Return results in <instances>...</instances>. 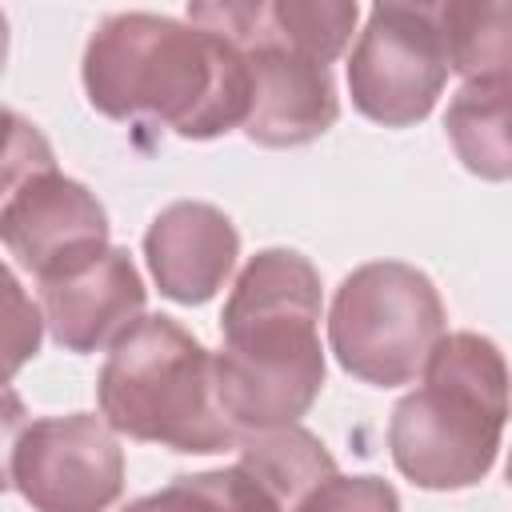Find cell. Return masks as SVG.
<instances>
[{
	"mask_svg": "<svg viewBox=\"0 0 512 512\" xmlns=\"http://www.w3.org/2000/svg\"><path fill=\"white\" fill-rule=\"evenodd\" d=\"M212 356L216 408L240 432L296 424L324 388L320 272L292 248L256 252L224 300Z\"/></svg>",
	"mask_w": 512,
	"mask_h": 512,
	"instance_id": "cell-1",
	"label": "cell"
},
{
	"mask_svg": "<svg viewBox=\"0 0 512 512\" xmlns=\"http://www.w3.org/2000/svg\"><path fill=\"white\" fill-rule=\"evenodd\" d=\"M84 92L112 120L164 124L184 140L244 128V52L196 24L156 12L108 16L84 48Z\"/></svg>",
	"mask_w": 512,
	"mask_h": 512,
	"instance_id": "cell-2",
	"label": "cell"
},
{
	"mask_svg": "<svg viewBox=\"0 0 512 512\" xmlns=\"http://www.w3.org/2000/svg\"><path fill=\"white\" fill-rule=\"evenodd\" d=\"M420 376L424 384L388 420L392 464L428 492L480 484L496 464L508 420L504 352L480 332H448Z\"/></svg>",
	"mask_w": 512,
	"mask_h": 512,
	"instance_id": "cell-3",
	"label": "cell"
},
{
	"mask_svg": "<svg viewBox=\"0 0 512 512\" xmlns=\"http://www.w3.org/2000/svg\"><path fill=\"white\" fill-rule=\"evenodd\" d=\"M96 396L104 424L132 440L196 456L236 444L216 408L212 352L172 316H140L112 344Z\"/></svg>",
	"mask_w": 512,
	"mask_h": 512,
	"instance_id": "cell-4",
	"label": "cell"
},
{
	"mask_svg": "<svg viewBox=\"0 0 512 512\" xmlns=\"http://www.w3.org/2000/svg\"><path fill=\"white\" fill-rule=\"evenodd\" d=\"M440 336L444 304L436 284L400 260L352 268L328 308V344L340 368L376 388L412 384Z\"/></svg>",
	"mask_w": 512,
	"mask_h": 512,
	"instance_id": "cell-5",
	"label": "cell"
},
{
	"mask_svg": "<svg viewBox=\"0 0 512 512\" xmlns=\"http://www.w3.org/2000/svg\"><path fill=\"white\" fill-rule=\"evenodd\" d=\"M188 24L232 40L248 64V140L264 148H296L324 136L336 116V84L328 64L300 52L268 16L264 0H220L192 4Z\"/></svg>",
	"mask_w": 512,
	"mask_h": 512,
	"instance_id": "cell-6",
	"label": "cell"
},
{
	"mask_svg": "<svg viewBox=\"0 0 512 512\" xmlns=\"http://www.w3.org/2000/svg\"><path fill=\"white\" fill-rule=\"evenodd\" d=\"M448 84V56L432 4H376L348 56L352 104L384 124H420Z\"/></svg>",
	"mask_w": 512,
	"mask_h": 512,
	"instance_id": "cell-7",
	"label": "cell"
},
{
	"mask_svg": "<svg viewBox=\"0 0 512 512\" xmlns=\"http://www.w3.org/2000/svg\"><path fill=\"white\" fill-rule=\"evenodd\" d=\"M12 484L36 512H108L124 492V448L92 412L44 416L16 440Z\"/></svg>",
	"mask_w": 512,
	"mask_h": 512,
	"instance_id": "cell-8",
	"label": "cell"
},
{
	"mask_svg": "<svg viewBox=\"0 0 512 512\" xmlns=\"http://www.w3.org/2000/svg\"><path fill=\"white\" fill-rule=\"evenodd\" d=\"M0 240L36 280H52L108 248V212L80 180L44 172L0 212Z\"/></svg>",
	"mask_w": 512,
	"mask_h": 512,
	"instance_id": "cell-9",
	"label": "cell"
},
{
	"mask_svg": "<svg viewBox=\"0 0 512 512\" xmlns=\"http://www.w3.org/2000/svg\"><path fill=\"white\" fill-rule=\"evenodd\" d=\"M144 280L124 248H104L76 272L40 280V316L68 352L112 348L144 316Z\"/></svg>",
	"mask_w": 512,
	"mask_h": 512,
	"instance_id": "cell-10",
	"label": "cell"
},
{
	"mask_svg": "<svg viewBox=\"0 0 512 512\" xmlns=\"http://www.w3.org/2000/svg\"><path fill=\"white\" fill-rule=\"evenodd\" d=\"M240 236L232 220L204 200L168 204L144 232V260L156 288L176 304L212 300L232 276Z\"/></svg>",
	"mask_w": 512,
	"mask_h": 512,
	"instance_id": "cell-11",
	"label": "cell"
},
{
	"mask_svg": "<svg viewBox=\"0 0 512 512\" xmlns=\"http://www.w3.org/2000/svg\"><path fill=\"white\" fill-rule=\"evenodd\" d=\"M512 76L464 80L448 104L444 128L468 172L484 180L512 176Z\"/></svg>",
	"mask_w": 512,
	"mask_h": 512,
	"instance_id": "cell-12",
	"label": "cell"
},
{
	"mask_svg": "<svg viewBox=\"0 0 512 512\" xmlns=\"http://www.w3.org/2000/svg\"><path fill=\"white\" fill-rule=\"evenodd\" d=\"M240 448V468L284 508L292 512L320 480H328L336 472L332 452L320 444V436H312L300 424H284V428H268V432H244L236 436Z\"/></svg>",
	"mask_w": 512,
	"mask_h": 512,
	"instance_id": "cell-13",
	"label": "cell"
},
{
	"mask_svg": "<svg viewBox=\"0 0 512 512\" xmlns=\"http://www.w3.org/2000/svg\"><path fill=\"white\" fill-rule=\"evenodd\" d=\"M436 32L448 56V72H460L464 80L484 76H512V44H508V4L484 0V4H432Z\"/></svg>",
	"mask_w": 512,
	"mask_h": 512,
	"instance_id": "cell-14",
	"label": "cell"
},
{
	"mask_svg": "<svg viewBox=\"0 0 512 512\" xmlns=\"http://www.w3.org/2000/svg\"><path fill=\"white\" fill-rule=\"evenodd\" d=\"M120 512H284L240 464L196 476H176L168 488L148 492Z\"/></svg>",
	"mask_w": 512,
	"mask_h": 512,
	"instance_id": "cell-15",
	"label": "cell"
},
{
	"mask_svg": "<svg viewBox=\"0 0 512 512\" xmlns=\"http://www.w3.org/2000/svg\"><path fill=\"white\" fill-rule=\"evenodd\" d=\"M268 16L284 40H292L312 60L332 64L348 48L360 8L348 0H276L268 4Z\"/></svg>",
	"mask_w": 512,
	"mask_h": 512,
	"instance_id": "cell-16",
	"label": "cell"
},
{
	"mask_svg": "<svg viewBox=\"0 0 512 512\" xmlns=\"http://www.w3.org/2000/svg\"><path fill=\"white\" fill-rule=\"evenodd\" d=\"M44 172H56L52 144L32 120L0 104V212Z\"/></svg>",
	"mask_w": 512,
	"mask_h": 512,
	"instance_id": "cell-17",
	"label": "cell"
},
{
	"mask_svg": "<svg viewBox=\"0 0 512 512\" xmlns=\"http://www.w3.org/2000/svg\"><path fill=\"white\" fill-rule=\"evenodd\" d=\"M44 340V316L40 304L24 292L16 272L0 260V384H8Z\"/></svg>",
	"mask_w": 512,
	"mask_h": 512,
	"instance_id": "cell-18",
	"label": "cell"
},
{
	"mask_svg": "<svg viewBox=\"0 0 512 512\" xmlns=\"http://www.w3.org/2000/svg\"><path fill=\"white\" fill-rule=\"evenodd\" d=\"M292 512H400V496L380 476H340V472H332Z\"/></svg>",
	"mask_w": 512,
	"mask_h": 512,
	"instance_id": "cell-19",
	"label": "cell"
},
{
	"mask_svg": "<svg viewBox=\"0 0 512 512\" xmlns=\"http://www.w3.org/2000/svg\"><path fill=\"white\" fill-rule=\"evenodd\" d=\"M24 428H28L24 400L8 384H0V492L12 488V452H16V440Z\"/></svg>",
	"mask_w": 512,
	"mask_h": 512,
	"instance_id": "cell-20",
	"label": "cell"
},
{
	"mask_svg": "<svg viewBox=\"0 0 512 512\" xmlns=\"http://www.w3.org/2000/svg\"><path fill=\"white\" fill-rule=\"evenodd\" d=\"M4 56H8V20L0 12V72H4Z\"/></svg>",
	"mask_w": 512,
	"mask_h": 512,
	"instance_id": "cell-21",
	"label": "cell"
}]
</instances>
